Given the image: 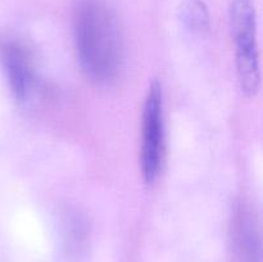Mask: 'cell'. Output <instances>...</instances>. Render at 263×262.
<instances>
[{
    "label": "cell",
    "instance_id": "cell-1",
    "mask_svg": "<svg viewBox=\"0 0 263 262\" xmlns=\"http://www.w3.org/2000/svg\"><path fill=\"white\" fill-rule=\"evenodd\" d=\"M72 23L82 71L97 84L112 82L122 63V39L115 12L104 0H79Z\"/></svg>",
    "mask_w": 263,
    "mask_h": 262
},
{
    "label": "cell",
    "instance_id": "cell-2",
    "mask_svg": "<svg viewBox=\"0 0 263 262\" xmlns=\"http://www.w3.org/2000/svg\"><path fill=\"white\" fill-rule=\"evenodd\" d=\"M230 28L235 43L239 85L244 94L252 97L258 92L261 85L254 0H233L230 8Z\"/></svg>",
    "mask_w": 263,
    "mask_h": 262
},
{
    "label": "cell",
    "instance_id": "cell-3",
    "mask_svg": "<svg viewBox=\"0 0 263 262\" xmlns=\"http://www.w3.org/2000/svg\"><path fill=\"white\" fill-rule=\"evenodd\" d=\"M164 153L163 91L158 81H153L146 92L143 108L141 171L146 184L158 177Z\"/></svg>",
    "mask_w": 263,
    "mask_h": 262
},
{
    "label": "cell",
    "instance_id": "cell-4",
    "mask_svg": "<svg viewBox=\"0 0 263 262\" xmlns=\"http://www.w3.org/2000/svg\"><path fill=\"white\" fill-rule=\"evenodd\" d=\"M0 64L10 91L18 102H25L35 86V66L30 50L17 38L0 35Z\"/></svg>",
    "mask_w": 263,
    "mask_h": 262
},
{
    "label": "cell",
    "instance_id": "cell-5",
    "mask_svg": "<svg viewBox=\"0 0 263 262\" xmlns=\"http://www.w3.org/2000/svg\"><path fill=\"white\" fill-rule=\"evenodd\" d=\"M234 238L240 262H262L261 235L254 215L247 207H239L234 220Z\"/></svg>",
    "mask_w": 263,
    "mask_h": 262
},
{
    "label": "cell",
    "instance_id": "cell-6",
    "mask_svg": "<svg viewBox=\"0 0 263 262\" xmlns=\"http://www.w3.org/2000/svg\"><path fill=\"white\" fill-rule=\"evenodd\" d=\"M181 20L185 27L194 35L204 36L210 32V13L203 0H185L181 8Z\"/></svg>",
    "mask_w": 263,
    "mask_h": 262
}]
</instances>
